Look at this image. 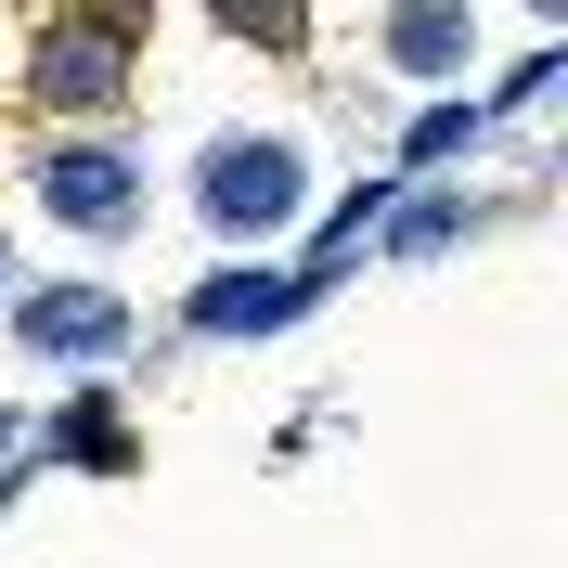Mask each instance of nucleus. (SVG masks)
<instances>
[{"mask_svg": "<svg viewBox=\"0 0 568 568\" xmlns=\"http://www.w3.org/2000/svg\"><path fill=\"white\" fill-rule=\"evenodd\" d=\"M181 194H194V220H207V246L258 258V246H284V233L311 220V142L297 130H207Z\"/></svg>", "mask_w": 568, "mask_h": 568, "instance_id": "f257e3e1", "label": "nucleus"}, {"mask_svg": "<svg viewBox=\"0 0 568 568\" xmlns=\"http://www.w3.org/2000/svg\"><path fill=\"white\" fill-rule=\"evenodd\" d=\"M13 349L91 375V362L130 349V297H116V284H27V297H13Z\"/></svg>", "mask_w": 568, "mask_h": 568, "instance_id": "39448f33", "label": "nucleus"}, {"mask_svg": "<svg viewBox=\"0 0 568 568\" xmlns=\"http://www.w3.org/2000/svg\"><path fill=\"white\" fill-rule=\"evenodd\" d=\"M13 453H27V414H13V400H0V478H13Z\"/></svg>", "mask_w": 568, "mask_h": 568, "instance_id": "9b49d317", "label": "nucleus"}, {"mask_svg": "<svg viewBox=\"0 0 568 568\" xmlns=\"http://www.w3.org/2000/svg\"><path fill=\"white\" fill-rule=\"evenodd\" d=\"M375 52H388L400 78H465L478 65V13H453V0H400V13H375Z\"/></svg>", "mask_w": 568, "mask_h": 568, "instance_id": "423d86ee", "label": "nucleus"}, {"mask_svg": "<svg viewBox=\"0 0 568 568\" xmlns=\"http://www.w3.org/2000/svg\"><path fill=\"white\" fill-rule=\"evenodd\" d=\"M478 142H491V104H426L414 130H400V181H453Z\"/></svg>", "mask_w": 568, "mask_h": 568, "instance_id": "6e6552de", "label": "nucleus"}, {"mask_svg": "<svg viewBox=\"0 0 568 568\" xmlns=\"http://www.w3.org/2000/svg\"><path fill=\"white\" fill-rule=\"evenodd\" d=\"M27 207L52 233H78V246H130L155 181H142V155L116 130H78V142H27Z\"/></svg>", "mask_w": 568, "mask_h": 568, "instance_id": "f03ea898", "label": "nucleus"}, {"mask_svg": "<svg viewBox=\"0 0 568 568\" xmlns=\"http://www.w3.org/2000/svg\"><path fill=\"white\" fill-rule=\"evenodd\" d=\"M52 465H78V478H116V465H130V414H116L104 388L65 400V414H52Z\"/></svg>", "mask_w": 568, "mask_h": 568, "instance_id": "1a4fd4ad", "label": "nucleus"}, {"mask_svg": "<svg viewBox=\"0 0 568 568\" xmlns=\"http://www.w3.org/2000/svg\"><path fill=\"white\" fill-rule=\"evenodd\" d=\"M556 78H568V52H556V39H542V52H530V65H517V78H504V104H542V91H556Z\"/></svg>", "mask_w": 568, "mask_h": 568, "instance_id": "9d476101", "label": "nucleus"}, {"mask_svg": "<svg viewBox=\"0 0 568 568\" xmlns=\"http://www.w3.org/2000/svg\"><path fill=\"white\" fill-rule=\"evenodd\" d=\"M0 311H13V246H0Z\"/></svg>", "mask_w": 568, "mask_h": 568, "instance_id": "f8f14e48", "label": "nucleus"}, {"mask_svg": "<svg viewBox=\"0 0 568 568\" xmlns=\"http://www.w3.org/2000/svg\"><path fill=\"white\" fill-rule=\"evenodd\" d=\"M297 311H311V272H258V258H220L181 284V336H207V349H258Z\"/></svg>", "mask_w": 568, "mask_h": 568, "instance_id": "20e7f679", "label": "nucleus"}, {"mask_svg": "<svg viewBox=\"0 0 568 568\" xmlns=\"http://www.w3.org/2000/svg\"><path fill=\"white\" fill-rule=\"evenodd\" d=\"M142 78V27L130 13H52V27L27 39V91L52 116H116Z\"/></svg>", "mask_w": 568, "mask_h": 568, "instance_id": "7ed1b4c3", "label": "nucleus"}, {"mask_svg": "<svg viewBox=\"0 0 568 568\" xmlns=\"http://www.w3.org/2000/svg\"><path fill=\"white\" fill-rule=\"evenodd\" d=\"M491 233V194H453V181H414V194H388V220H375V246L388 258H453Z\"/></svg>", "mask_w": 568, "mask_h": 568, "instance_id": "0eeeda50", "label": "nucleus"}]
</instances>
